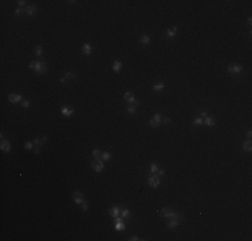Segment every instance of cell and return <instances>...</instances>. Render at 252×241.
I'll list each match as a JSON object with an SVG mask.
<instances>
[{
    "instance_id": "38",
    "label": "cell",
    "mask_w": 252,
    "mask_h": 241,
    "mask_svg": "<svg viewBox=\"0 0 252 241\" xmlns=\"http://www.w3.org/2000/svg\"><path fill=\"white\" fill-rule=\"evenodd\" d=\"M82 210H83V212L87 210V204H86V201H85V202H82Z\"/></svg>"
},
{
    "instance_id": "33",
    "label": "cell",
    "mask_w": 252,
    "mask_h": 241,
    "mask_svg": "<svg viewBox=\"0 0 252 241\" xmlns=\"http://www.w3.org/2000/svg\"><path fill=\"white\" fill-rule=\"evenodd\" d=\"M23 12H24V9H22V8H18L15 11V15L16 16H20V15H23Z\"/></svg>"
},
{
    "instance_id": "25",
    "label": "cell",
    "mask_w": 252,
    "mask_h": 241,
    "mask_svg": "<svg viewBox=\"0 0 252 241\" xmlns=\"http://www.w3.org/2000/svg\"><path fill=\"white\" fill-rule=\"evenodd\" d=\"M193 125H196V126H198V125H204V118H201V117H197L196 119L193 121Z\"/></svg>"
},
{
    "instance_id": "5",
    "label": "cell",
    "mask_w": 252,
    "mask_h": 241,
    "mask_svg": "<svg viewBox=\"0 0 252 241\" xmlns=\"http://www.w3.org/2000/svg\"><path fill=\"white\" fill-rule=\"evenodd\" d=\"M103 166H105V163L102 162V161H95V162L93 161L91 162V167L94 169V171H97V173L103 170Z\"/></svg>"
},
{
    "instance_id": "41",
    "label": "cell",
    "mask_w": 252,
    "mask_h": 241,
    "mask_svg": "<svg viewBox=\"0 0 252 241\" xmlns=\"http://www.w3.org/2000/svg\"><path fill=\"white\" fill-rule=\"evenodd\" d=\"M129 240H131V241H138V240H141V239H138V237H135V236H133V237H130Z\"/></svg>"
},
{
    "instance_id": "4",
    "label": "cell",
    "mask_w": 252,
    "mask_h": 241,
    "mask_svg": "<svg viewBox=\"0 0 252 241\" xmlns=\"http://www.w3.org/2000/svg\"><path fill=\"white\" fill-rule=\"evenodd\" d=\"M72 198H74V202L79 204V205H82V202H85L83 193H82V191H75V193L72 194Z\"/></svg>"
},
{
    "instance_id": "10",
    "label": "cell",
    "mask_w": 252,
    "mask_h": 241,
    "mask_svg": "<svg viewBox=\"0 0 252 241\" xmlns=\"http://www.w3.org/2000/svg\"><path fill=\"white\" fill-rule=\"evenodd\" d=\"M36 9H38L36 5H27V7L24 8V11H26V14H27L28 16H34L35 12H36Z\"/></svg>"
},
{
    "instance_id": "34",
    "label": "cell",
    "mask_w": 252,
    "mask_h": 241,
    "mask_svg": "<svg viewBox=\"0 0 252 241\" xmlns=\"http://www.w3.org/2000/svg\"><path fill=\"white\" fill-rule=\"evenodd\" d=\"M34 151H35V154H39V153H40V145H35Z\"/></svg>"
},
{
    "instance_id": "24",
    "label": "cell",
    "mask_w": 252,
    "mask_h": 241,
    "mask_svg": "<svg viewBox=\"0 0 252 241\" xmlns=\"http://www.w3.org/2000/svg\"><path fill=\"white\" fill-rule=\"evenodd\" d=\"M157 171H158V166H157L154 162H152V163H150V173H152V174H156Z\"/></svg>"
},
{
    "instance_id": "12",
    "label": "cell",
    "mask_w": 252,
    "mask_h": 241,
    "mask_svg": "<svg viewBox=\"0 0 252 241\" xmlns=\"http://www.w3.org/2000/svg\"><path fill=\"white\" fill-rule=\"evenodd\" d=\"M119 212H121V209L119 208H117V206H113L110 210H109V214H110V217H118L119 216Z\"/></svg>"
},
{
    "instance_id": "11",
    "label": "cell",
    "mask_w": 252,
    "mask_h": 241,
    "mask_svg": "<svg viewBox=\"0 0 252 241\" xmlns=\"http://www.w3.org/2000/svg\"><path fill=\"white\" fill-rule=\"evenodd\" d=\"M91 51H93L91 44H90V43H85L83 47H82V52H83L85 55H90V54H91Z\"/></svg>"
},
{
    "instance_id": "22",
    "label": "cell",
    "mask_w": 252,
    "mask_h": 241,
    "mask_svg": "<svg viewBox=\"0 0 252 241\" xmlns=\"http://www.w3.org/2000/svg\"><path fill=\"white\" fill-rule=\"evenodd\" d=\"M126 111H127L129 114H134V113H137V106H134V105H130V106L126 108Z\"/></svg>"
},
{
    "instance_id": "26",
    "label": "cell",
    "mask_w": 252,
    "mask_h": 241,
    "mask_svg": "<svg viewBox=\"0 0 252 241\" xmlns=\"http://www.w3.org/2000/svg\"><path fill=\"white\" fill-rule=\"evenodd\" d=\"M35 52H36V55H38V56H42V54H43V47H42V46H36Z\"/></svg>"
},
{
    "instance_id": "8",
    "label": "cell",
    "mask_w": 252,
    "mask_h": 241,
    "mask_svg": "<svg viewBox=\"0 0 252 241\" xmlns=\"http://www.w3.org/2000/svg\"><path fill=\"white\" fill-rule=\"evenodd\" d=\"M61 111H62V115H64V117H71V115L74 114V110L68 106H62Z\"/></svg>"
},
{
    "instance_id": "35",
    "label": "cell",
    "mask_w": 252,
    "mask_h": 241,
    "mask_svg": "<svg viewBox=\"0 0 252 241\" xmlns=\"http://www.w3.org/2000/svg\"><path fill=\"white\" fill-rule=\"evenodd\" d=\"M22 106L24 107V108H26V107H30V102H28V101H23V102H22Z\"/></svg>"
},
{
    "instance_id": "6",
    "label": "cell",
    "mask_w": 252,
    "mask_h": 241,
    "mask_svg": "<svg viewBox=\"0 0 252 241\" xmlns=\"http://www.w3.org/2000/svg\"><path fill=\"white\" fill-rule=\"evenodd\" d=\"M8 101L11 103H19V102H22V95L20 94H9Z\"/></svg>"
},
{
    "instance_id": "19",
    "label": "cell",
    "mask_w": 252,
    "mask_h": 241,
    "mask_svg": "<svg viewBox=\"0 0 252 241\" xmlns=\"http://www.w3.org/2000/svg\"><path fill=\"white\" fill-rule=\"evenodd\" d=\"M243 149L245 151H251L252 150V145H251V141H245L243 143Z\"/></svg>"
},
{
    "instance_id": "20",
    "label": "cell",
    "mask_w": 252,
    "mask_h": 241,
    "mask_svg": "<svg viewBox=\"0 0 252 241\" xmlns=\"http://www.w3.org/2000/svg\"><path fill=\"white\" fill-rule=\"evenodd\" d=\"M164 87H165L164 83H157V84L153 86V90H154L156 92H158V91H162V90H164Z\"/></svg>"
},
{
    "instance_id": "32",
    "label": "cell",
    "mask_w": 252,
    "mask_h": 241,
    "mask_svg": "<svg viewBox=\"0 0 252 241\" xmlns=\"http://www.w3.org/2000/svg\"><path fill=\"white\" fill-rule=\"evenodd\" d=\"M170 122H172V119H170V118H168V117H165V118H162V121H161V123H166V125H168V123H170Z\"/></svg>"
},
{
    "instance_id": "31",
    "label": "cell",
    "mask_w": 252,
    "mask_h": 241,
    "mask_svg": "<svg viewBox=\"0 0 252 241\" xmlns=\"http://www.w3.org/2000/svg\"><path fill=\"white\" fill-rule=\"evenodd\" d=\"M169 210H170V209H168V208H164V209L161 210V214H162V217H166V214L169 213Z\"/></svg>"
},
{
    "instance_id": "44",
    "label": "cell",
    "mask_w": 252,
    "mask_h": 241,
    "mask_svg": "<svg viewBox=\"0 0 252 241\" xmlns=\"http://www.w3.org/2000/svg\"><path fill=\"white\" fill-rule=\"evenodd\" d=\"M46 142H47V137H43L42 138V143H46Z\"/></svg>"
},
{
    "instance_id": "18",
    "label": "cell",
    "mask_w": 252,
    "mask_h": 241,
    "mask_svg": "<svg viewBox=\"0 0 252 241\" xmlns=\"http://www.w3.org/2000/svg\"><path fill=\"white\" fill-rule=\"evenodd\" d=\"M121 67H122V63H121V62L115 60V62H114V63H113V71L118 72L119 70H121Z\"/></svg>"
},
{
    "instance_id": "16",
    "label": "cell",
    "mask_w": 252,
    "mask_h": 241,
    "mask_svg": "<svg viewBox=\"0 0 252 241\" xmlns=\"http://www.w3.org/2000/svg\"><path fill=\"white\" fill-rule=\"evenodd\" d=\"M177 29H178L177 27H173L172 29H168V31H166V36H168V38H174L176 34H177Z\"/></svg>"
},
{
    "instance_id": "2",
    "label": "cell",
    "mask_w": 252,
    "mask_h": 241,
    "mask_svg": "<svg viewBox=\"0 0 252 241\" xmlns=\"http://www.w3.org/2000/svg\"><path fill=\"white\" fill-rule=\"evenodd\" d=\"M148 184L150 187H153V189H157L158 186H160L161 181H160V177L156 176V174H152V176H149L148 178Z\"/></svg>"
},
{
    "instance_id": "37",
    "label": "cell",
    "mask_w": 252,
    "mask_h": 241,
    "mask_svg": "<svg viewBox=\"0 0 252 241\" xmlns=\"http://www.w3.org/2000/svg\"><path fill=\"white\" fill-rule=\"evenodd\" d=\"M157 174H158V177H164V176H165V170H162V169H161V170H158V171H157Z\"/></svg>"
},
{
    "instance_id": "7",
    "label": "cell",
    "mask_w": 252,
    "mask_h": 241,
    "mask_svg": "<svg viewBox=\"0 0 252 241\" xmlns=\"http://www.w3.org/2000/svg\"><path fill=\"white\" fill-rule=\"evenodd\" d=\"M178 224H180V218H170L168 222V228L170 230H174L178 226Z\"/></svg>"
},
{
    "instance_id": "9",
    "label": "cell",
    "mask_w": 252,
    "mask_h": 241,
    "mask_svg": "<svg viewBox=\"0 0 252 241\" xmlns=\"http://www.w3.org/2000/svg\"><path fill=\"white\" fill-rule=\"evenodd\" d=\"M1 151H4V153H9L11 151V143H9L8 141H4L1 139Z\"/></svg>"
},
{
    "instance_id": "45",
    "label": "cell",
    "mask_w": 252,
    "mask_h": 241,
    "mask_svg": "<svg viewBox=\"0 0 252 241\" xmlns=\"http://www.w3.org/2000/svg\"><path fill=\"white\" fill-rule=\"evenodd\" d=\"M64 82H66V77H62L61 78V83H64Z\"/></svg>"
},
{
    "instance_id": "23",
    "label": "cell",
    "mask_w": 252,
    "mask_h": 241,
    "mask_svg": "<svg viewBox=\"0 0 252 241\" xmlns=\"http://www.w3.org/2000/svg\"><path fill=\"white\" fill-rule=\"evenodd\" d=\"M124 98L126 99V102H127V101H130L131 98H134V92H131V91H127V92H125Z\"/></svg>"
},
{
    "instance_id": "3",
    "label": "cell",
    "mask_w": 252,
    "mask_h": 241,
    "mask_svg": "<svg viewBox=\"0 0 252 241\" xmlns=\"http://www.w3.org/2000/svg\"><path fill=\"white\" fill-rule=\"evenodd\" d=\"M228 72H231V74H241V72H243V66L241 64H229L228 66Z\"/></svg>"
},
{
    "instance_id": "42",
    "label": "cell",
    "mask_w": 252,
    "mask_h": 241,
    "mask_svg": "<svg viewBox=\"0 0 252 241\" xmlns=\"http://www.w3.org/2000/svg\"><path fill=\"white\" fill-rule=\"evenodd\" d=\"M247 137H248V138H251V137H252V131H251V130H248V131H247Z\"/></svg>"
},
{
    "instance_id": "43",
    "label": "cell",
    "mask_w": 252,
    "mask_h": 241,
    "mask_svg": "<svg viewBox=\"0 0 252 241\" xmlns=\"http://www.w3.org/2000/svg\"><path fill=\"white\" fill-rule=\"evenodd\" d=\"M205 117H208V115H207V111H203V113H201V118H205Z\"/></svg>"
},
{
    "instance_id": "36",
    "label": "cell",
    "mask_w": 252,
    "mask_h": 241,
    "mask_svg": "<svg viewBox=\"0 0 252 241\" xmlns=\"http://www.w3.org/2000/svg\"><path fill=\"white\" fill-rule=\"evenodd\" d=\"M34 143H35V145H43L40 138H35V139H34Z\"/></svg>"
},
{
    "instance_id": "13",
    "label": "cell",
    "mask_w": 252,
    "mask_h": 241,
    "mask_svg": "<svg viewBox=\"0 0 252 241\" xmlns=\"http://www.w3.org/2000/svg\"><path fill=\"white\" fill-rule=\"evenodd\" d=\"M165 218H169V220H170V218H181V216H180L177 212H176V210H172V209H170Z\"/></svg>"
},
{
    "instance_id": "21",
    "label": "cell",
    "mask_w": 252,
    "mask_h": 241,
    "mask_svg": "<svg viewBox=\"0 0 252 241\" xmlns=\"http://www.w3.org/2000/svg\"><path fill=\"white\" fill-rule=\"evenodd\" d=\"M149 123H150V126H153V127H157L158 125H161V121L156 119V118H152V119L149 121Z\"/></svg>"
},
{
    "instance_id": "14",
    "label": "cell",
    "mask_w": 252,
    "mask_h": 241,
    "mask_svg": "<svg viewBox=\"0 0 252 241\" xmlns=\"http://www.w3.org/2000/svg\"><path fill=\"white\" fill-rule=\"evenodd\" d=\"M216 123V121H215V118H212V117H205L204 118V125H207V126H213V125Z\"/></svg>"
},
{
    "instance_id": "40",
    "label": "cell",
    "mask_w": 252,
    "mask_h": 241,
    "mask_svg": "<svg viewBox=\"0 0 252 241\" xmlns=\"http://www.w3.org/2000/svg\"><path fill=\"white\" fill-rule=\"evenodd\" d=\"M153 118H156V119H158V121H162V117H161V115H160V114H156V115H154V117H153Z\"/></svg>"
},
{
    "instance_id": "15",
    "label": "cell",
    "mask_w": 252,
    "mask_h": 241,
    "mask_svg": "<svg viewBox=\"0 0 252 241\" xmlns=\"http://www.w3.org/2000/svg\"><path fill=\"white\" fill-rule=\"evenodd\" d=\"M125 228H126V225H125L124 222H115V224H114V229L117 230V232H122Z\"/></svg>"
},
{
    "instance_id": "1",
    "label": "cell",
    "mask_w": 252,
    "mask_h": 241,
    "mask_svg": "<svg viewBox=\"0 0 252 241\" xmlns=\"http://www.w3.org/2000/svg\"><path fill=\"white\" fill-rule=\"evenodd\" d=\"M30 68L34 70L36 74H40V75H44L46 72H47V64H46V62H43V60L31 62V63H30Z\"/></svg>"
},
{
    "instance_id": "27",
    "label": "cell",
    "mask_w": 252,
    "mask_h": 241,
    "mask_svg": "<svg viewBox=\"0 0 252 241\" xmlns=\"http://www.w3.org/2000/svg\"><path fill=\"white\" fill-rule=\"evenodd\" d=\"M150 42V38H149V36H146V35H144L141 38V43H144V44H148V43Z\"/></svg>"
},
{
    "instance_id": "30",
    "label": "cell",
    "mask_w": 252,
    "mask_h": 241,
    "mask_svg": "<svg viewBox=\"0 0 252 241\" xmlns=\"http://www.w3.org/2000/svg\"><path fill=\"white\" fill-rule=\"evenodd\" d=\"M64 77H66V79H67V78H75V74H74L72 71H67Z\"/></svg>"
},
{
    "instance_id": "39",
    "label": "cell",
    "mask_w": 252,
    "mask_h": 241,
    "mask_svg": "<svg viewBox=\"0 0 252 241\" xmlns=\"http://www.w3.org/2000/svg\"><path fill=\"white\" fill-rule=\"evenodd\" d=\"M18 5H19V7H23V5H26V1H24V0H19Z\"/></svg>"
},
{
    "instance_id": "17",
    "label": "cell",
    "mask_w": 252,
    "mask_h": 241,
    "mask_svg": "<svg viewBox=\"0 0 252 241\" xmlns=\"http://www.w3.org/2000/svg\"><path fill=\"white\" fill-rule=\"evenodd\" d=\"M119 216L124 217V218H130V210H129V209H121Z\"/></svg>"
},
{
    "instance_id": "28",
    "label": "cell",
    "mask_w": 252,
    "mask_h": 241,
    "mask_svg": "<svg viewBox=\"0 0 252 241\" xmlns=\"http://www.w3.org/2000/svg\"><path fill=\"white\" fill-rule=\"evenodd\" d=\"M110 158H111V154H110V153H107V151H106V153H103V154H102V160L107 161V160H110Z\"/></svg>"
},
{
    "instance_id": "29",
    "label": "cell",
    "mask_w": 252,
    "mask_h": 241,
    "mask_svg": "<svg viewBox=\"0 0 252 241\" xmlns=\"http://www.w3.org/2000/svg\"><path fill=\"white\" fill-rule=\"evenodd\" d=\"M24 147H26L27 150H32V149H34V145H32L31 142H26V143H24Z\"/></svg>"
}]
</instances>
